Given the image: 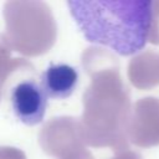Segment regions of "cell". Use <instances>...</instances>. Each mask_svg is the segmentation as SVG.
<instances>
[{
	"label": "cell",
	"mask_w": 159,
	"mask_h": 159,
	"mask_svg": "<svg viewBox=\"0 0 159 159\" xmlns=\"http://www.w3.org/2000/svg\"><path fill=\"white\" fill-rule=\"evenodd\" d=\"M71 15L87 41L130 56L147 45L153 22V2L147 0L67 1Z\"/></svg>",
	"instance_id": "1"
},
{
	"label": "cell",
	"mask_w": 159,
	"mask_h": 159,
	"mask_svg": "<svg viewBox=\"0 0 159 159\" xmlns=\"http://www.w3.org/2000/svg\"><path fill=\"white\" fill-rule=\"evenodd\" d=\"M6 30L2 40L27 56L42 55L56 40V22L51 9L40 1H9L4 5Z\"/></svg>",
	"instance_id": "2"
},
{
	"label": "cell",
	"mask_w": 159,
	"mask_h": 159,
	"mask_svg": "<svg viewBox=\"0 0 159 159\" xmlns=\"http://www.w3.org/2000/svg\"><path fill=\"white\" fill-rule=\"evenodd\" d=\"M72 117L53 118L39 134V142L42 149L60 159H81L80 152L83 149L80 144L81 130Z\"/></svg>",
	"instance_id": "3"
},
{
	"label": "cell",
	"mask_w": 159,
	"mask_h": 159,
	"mask_svg": "<svg viewBox=\"0 0 159 159\" xmlns=\"http://www.w3.org/2000/svg\"><path fill=\"white\" fill-rule=\"evenodd\" d=\"M47 98L42 86L34 80L17 83L10 94L11 107L16 118L26 125H36L42 122Z\"/></svg>",
	"instance_id": "4"
},
{
	"label": "cell",
	"mask_w": 159,
	"mask_h": 159,
	"mask_svg": "<svg viewBox=\"0 0 159 159\" xmlns=\"http://www.w3.org/2000/svg\"><path fill=\"white\" fill-rule=\"evenodd\" d=\"M77 82L76 68L66 63H51L41 76V86L46 96L53 99L70 97L76 89Z\"/></svg>",
	"instance_id": "5"
},
{
	"label": "cell",
	"mask_w": 159,
	"mask_h": 159,
	"mask_svg": "<svg viewBox=\"0 0 159 159\" xmlns=\"http://www.w3.org/2000/svg\"><path fill=\"white\" fill-rule=\"evenodd\" d=\"M9 46L5 43V41L0 40V98L2 92V86L11 72H14L16 68H31L34 70L32 65L22 58H11L9 52Z\"/></svg>",
	"instance_id": "6"
},
{
	"label": "cell",
	"mask_w": 159,
	"mask_h": 159,
	"mask_svg": "<svg viewBox=\"0 0 159 159\" xmlns=\"http://www.w3.org/2000/svg\"><path fill=\"white\" fill-rule=\"evenodd\" d=\"M0 159H26L25 154L16 148H0Z\"/></svg>",
	"instance_id": "7"
}]
</instances>
